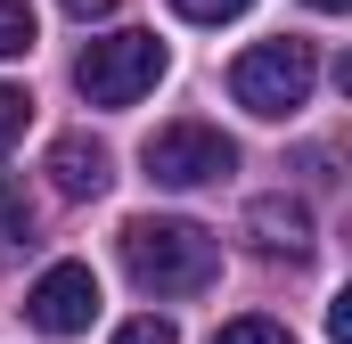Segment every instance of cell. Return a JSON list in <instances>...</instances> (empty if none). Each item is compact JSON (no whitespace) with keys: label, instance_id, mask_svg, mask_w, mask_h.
Masks as SVG:
<instances>
[{"label":"cell","instance_id":"11","mask_svg":"<svg viewBox=\"0 0 352 344\" xmlns=\"http://www.w3.org/2000/svg\"><path fill=\"white\" fill-rule=\"evenodd\" d=\"M254 0H173V17H188V25H230V17H246Z\"/></svg>","mask_w":352,"mask_h":344},{"label":"cell","instance_id":"5","mask_svg":"<svg viewBox=\"0 0 352 344\" xmlns=\"http://www.w3.org/2000/svg\"><path fill=\"white\" fill-rule=\"evenodd\" d=\"M25 320L41 336H82L90 320H98V270L90 262H50L33 279V295H25Z\"/></svg>","mask_w":352,"mask_h":344},{"label":"cell","instance_id":"9","mask_svg":"<svg viewBox=\"0 0 352 344\" xmlns=\"http://www.w3.org/2000/svg\"><path fill=\"white\" fill-rule=\"evenodd\" d=\"M33 33H41L33 0H0V58H25V50H33Z\"/></svg>","mask_w":352,"mask_h":344},{"label":"cell","instance_id":"1","mask_svg":"<svg viewBox=\"0 0 352 344\" xmlns=\"http://www.w3.org/2000/svg\"><path fill=\"white\" fill-rule=\"evenodd\" d=\"M123 270L140 295H205L221 279V238L180 213H131L123 222Z\"/></svg>","mask_w":352,"mask_h":344},{"label":"cell","instance_id":"14","mask_svg":"<svg viewBox=\"0 0 352 344\" xmlns=\"http://www.w3.org/2000/svg\"><path fill=\"white\" fill-rule=\"evenodd\" d=\"M328 336L352 344V295H336V303H328Z\"/></svg>","mask_w":352,"mask_h":344},{"label":"cell","instance_id":"10","mask_svg":"<svg viewBox=\"0 0 352 344\" xmlns=\"http://www.w3.org/2000/svg\"><path fill=\"white\" fill-rule=\"evenodd\" d=\"M213 344H295V328H287V320H263V312H246V320H230Z\"/></svg>","mask_w":352,"mask_h":344},{"label":"cell","instance_id":"12","mask_svg":"<svg viewBox=\"0 0 352 344\" xmlns=\"http://www.w3.org/2000/svg\"><path fill=\"white\" fill-rule=\"evenodd\" d=\"M115 344H180V328H173V320H156V312H140V320L115 328Z\"/></svg>","mask_w":352,"mask_h":344},{"label":"cell","instance_id":"6","mask_svg":"<svg viewBox=\"0 0 352 344\" xmlns=\"http://www.w3.org/2000/svg\"><path fill=\"white\" fill-rule=\"evenodd\" d=\"M50 180H58V197H98V189L115 180L107 140H90V131H58V140H50Z\"/></svg>","mask_w":352,"mask_h":344},{"label":"cell","instance_id":"4","mask_svg":"<svg viewBox=\"0 0 352 344\" xmlns=\"http://www.w3.org/2000/svg\"><path fill=\"white\" fill-rule=\"evenodd\" d=\"M140 164H148V180H156V189H205V180L238 172V148H230V131H221V123L180 115V123H164V131H148Z\"/></svg>","mask_w":352,"mask_h":344},{"label":"cell","instance_id":"15","mask_svg":"<svg viewBox=\"0 0 352 344\" xmlns=\"http://www.w3.org/2000/svg\"><path fill=\"white\" fill-rule=\"evenodd\" d=\"M58 8H66V17H82V25H90V17H107L115 0H58Z\"/></svg>","mask_w":352,"mask_h":344},{"label":"cell","instance_id":"8","mask_svg":"<svg viewBox=\"0 0 352 344\" xmlns=\"http://www.w3.org/2000/svg\"><path fill=\"white\" fill-rule=\"evenodd\" d=\"M33 246V205H25V180L0 172V262H16Z\"/></svg>","mask_w":352,"mask_h":344},{"label":"cell","instance_id":"2","mask_svg":"<svg viewBox=\"0 0 352 344\" xmlns=\"http://www.w3.org/2000/svg\"><path fill=\"white\" fill-rule=\"evenodd\" d=\"M311 83H320V50L295 41V33L238 50V66H230V98L246 115H263V123H287L295 107H311Z\"/></svg>","mask_w":352,"mask_h":344},{"label":"cell","instance_id":"7","mask_svg":"<svg viewBox=\"0 0 352 344\" xmlns=\"http://www.w3.org/2000/svg\"><path fill=\"white\" fill-rule=\"evenodd\" d=\"M246 230L263 238V255H287V262H303V255H311V213H303L295 197H254Z\"/></svg>","mask_w":352,"mask_h":344},{"label":"cell","instance_id":"16","mask_svg":"<svg viewBox=\"0 0 352 344\" xmlns=\"http://www.w3.org/2000/svg\"><path fill=\"white\" fill-rule=\"evenodd\" d=\"M311 8H320V17H344V8H352V0H311Z\"/></svg>","mask_w":352,"mask_h":344},{"label":"cell","instance_id":"13","mask_svg":"<svg viewBox=\"0 0 352 344\" xmlns=\"http://www.w3.org/2000/svg\"><path fill=\"white\" fill-rule=\"evenodd\" d=\"M25 115H33V98H25L16 83H0V148H8L16 131H25Z\"/></svg>","mask_w":352,"mask_h":344},{"label":"cell","instance_id":"3","mask_svg":"<svg viewBox=\"0 0 352 344\" xmlns=\"http://www.w3.org/2000/svg\"><path fill=\"white\" fill-rule=\"evenodd\" d=\"M156 83H164V41L156 33H107L74 58V90L90 107H140Z\"/></svg>","mask_w":352,"mask_h":344}]
</instances>
